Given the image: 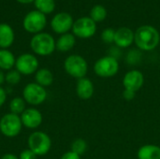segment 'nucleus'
I'll list each match as a JSON object with an SVG mask.
<instances>
[{
  "label": "nucleus",
  "instance_id": "obj_1",
  "mask_svg": "<svg viewBox=\"0 0 160 159\" xmlns=\"http://www.w3.org/2000/svg\"><path fill=\"white\" fill-rule=\"evenodd\" d=\"M160 41L158 31L152 25H142L134 33V42L142 51H152L156 49Z\"/></svg>",
  "mask_w": 160,
  "mask_h": 159
},
{
  "label": "nucleus",
  "instance_id": "obj_2",
  "mask_svg": "<svg viewBox=\"0 0 160 159\" xmlns=\"http://www.w3.org/2000/svg\"><path fill=\"white\" fill-rule=\"evenodd\" d=\"M30 46L32 51L40 56L51 55L56 49L54 38L48 33L36 34L31 38Z\"/></svg>",
  "mask_w": 160,
  "mask_h": 159
},
{
  "label": "nucleus",
  "instance_id": "obj_3",
  "mask_svg": "<svg viewBox=\"0 0 160 159\" xmlns=\"http://www.w3.org/2000/svg\"><path fill=\"white\" fill-rule=\"evenodd\" d=\"M28 148L38 157L47 155L52 148V140L48 134L42 131L33 132L27 140Z\"/></svg>",
  "mask_w": 160,
  "mask_h": 159
},
{
  "label": "nucleus",
  "instance_id": "obj_4",
  "mask_svg": "<svg viewBox=\"0 0 160 159\" xmlns=\"http://www.w3.org/2000/svg\"><path fill=\"white\" fill-rule=\"evenodd\" d=\"M64 67L69 76L78 80L84 78L88 71V64L86 60L78 54H72L67 57L64 63Z\"/></svg>",
  "mask_w": 160,
  "mask_h": 159
},
{
  "label": "nucleus",
  "instance_id": "obj_5",
  "mask_svg": "<svg viewBox=\"0 0 160 159\" xmlns=\"http://www.w3.org/2000/svg\"><path fill=\"white\" fill-rule=\"evenodd\" d=\"M22 124L20 115L7 113L0 119V131L7 138L17 137L22 131Z\"/></svg>",
  "mask_w": 160,
  "mask_h": 159
},
{
  "label": "nucleus",
  "instance_id": "obj_6",
  "mask_svg": "<svg viewBox=\"0 0 160 159\" xmlns=\"http://www.w3.org/2000/svg\"><path fill=\"white\" fill-rule=\"evenodd\" d=\"M119 63L113 56H104L99 58L94 66L95 73L100 78H112L117 74Z\"/></svg>",
  "mask_w": 160,
  "mask_h": 159
},
{
  "label": "nucleus",
  "instance_id": "obj_7",
  "mask_svg": "<svg viewBox=\"0 0 160 159\" xmlns=\"http://www.w3.org/2000/svg\"><path fill=\"white\" fill-rule=\"evenodd\" d=\"M22 98L26 103L32 106L42 104L47 98V91L45 87L37 82H30L26 84L22 91Z\"/></svg>",
  "mask_w": 160,
  "mask_h": 159
},
{
  "label": "nucleus",
  "instance_id": "obj_8",
  "mask_svg": "<svg viewBox=\"0 0 160 159\" xmlns=\"http://www.w3.org/2000/svg\"><path fill=\"white\" fill-rule=\"evenodd\" d=\"M47 23L46 16L45 14L39 12L38 10H33L30 11L23 19L22 25L23 28L28 32L32 34H38L40 31H42Z\"/></svg>",
  "mask_w": 160,
  "mask_h": 159
},
{
  "label": "nucleus",
  "instance_id": "obj_9",
  "mask_svg": "<svg viewBox=\"0 0 160 159\" xmlns=\"http://www.w3.org/2000/svg\"><path fill=\"white\" fill-rule=\"evenodd\" d=\"M74 36L81 38H89L97 31V24L90 17H82L74 22L72 26Z\"/></svg>",
  "mask_w": 160,
  "mask_h": 159
},
{
  "label": "nucleus",
  "instance_id": "obj_10",
  "mask_svg": "<svg viewBox=\"0 0 160 159\" xmlns=\"http://www.w3.org/2000/svg\"><path fill=\"white\" fill-rule=\"evenodd\" d=\"M15 67L22 75H32L38 69V60L34 54L22 53L16 59Z\"/></svg>",
  "mask_w": 160,
  "mask_h": 159
},
{
  "label": "nucleus",
  "instance_id": "obj_11",
  "mask_svg": "<svg viewBox=\"0 0 160 159\" xmlns=\"http://www.w3.org/2000/svg\"><path fill=\"white\" fill-rule=\"evenodd\" d=\"M73 19L70 14L67 12L57 13L51 22L52 30L57 34H67L73 26Z\"/></svg>",
  "mask_w": 160,
  "mask_h": 159
},
{
  "label": "nucleus",
  "instance_id": "obj_12",
  "mask_svg": "<svg viewBox=\"0 0 160 159\" xmlns=\"http://www.w3.org/2000/svg\"><path fill=\"white\" fill-rule=\"evenodd\" d=\"M22 127H25L29 129L38 128L43 120L41 112L36 108H28L20 115Z\"/></svg>",
  "mask_w": 160,
  "mask_h": 159
},
{
  "label": "nucleus",
  "instance_id": "obj_13",
  "mask_svg": "<svg viewBox=\"0 0 160 159\" xmlns=\"http://www.w3.org/2000/svg\"><path fill=\"white\" fill-rule=\"evenodd\" d=\"M144 82V77L143 74L136 69L130 70L124 76L123 79V85L125 87V90L137 92L139 91Z\"/></svg>",
  "mask_w": 160,
  "mask_h": 159
},
{
  "label": "nucleus",
  "instance_id": "obj_14",
  "mask_svg": "<svg viewBox=\"0 0 160 159\" xmlns=\"http://www.w3.org/2000/svg\"><path fill=\"white\" fill-rule=\"evenodd\" d=\"M134 41V33L128 27H121L115 31L114 43L120 48H128Z\"/></svg>",
  "mask_w": 160,
  "mask_h": 159
},
{
  "label": "nucleus",
  "instance_id": "obj_15",
  "mask_svg": "<svg viewBox=\"0 0 160 159\" xmlns=\"http://www.w3.org/2000/svg\"><path fill=\"white\" fill-rule=\"evenodd\" d=\"M77 96L82 100L90 99L94 95V84L91 80L87 78H82L78 80L76 85Z\"/></svg>",
  "mask_w": 160,
  "mask_h": 159
},
{
  "label": "nucleus",
  "instance_id": "obj_16",
  "mask_svg": "<svg viewBox=\"0 0 160 159\" xmlns=\"http://www.w3.org/2000/svg\"><path fill=\"white\" fill-rule=\"evenodd\" d=\"M14 31L7 23H0V48L8 49L14 42Z\"/></svg>",
  "mask_w": 160,
  "mask_h": 159
},
{
  "label": "nucleus",
  "instance_id": "obj_17",
  "mask_svg": "<svg viewBox=\"0 0 160 159\" xmlns=\"http://www.w3.org/2000/svg\"><path fill=\"white\" fill-rule=\"evenodd\" d=\"M139 159H160V147L154 144L142 146L138 151Z\"/></svg>",
  "mask_w": 160,
  "mask_h": 159
},
{
  "label": "nucleus",
  "instance_id": "obj_18",
  "mask_svg": "<svg viewBox=\"0 0 160 159\" xmlns=\"http://www.w3.org/2000/svg\"><path fill=\"white\" fill-rule=\"evenodd\" d=\"M16 63V58L14 54L8 49L0 50V69L10 70L14 67Z\"/></svg>",
  "mask_w": 160,
  "mask_h": 159
},
{
  "label": "nucleus",
  "instance_id": "obj_19",
  "mask_svg": "<svg viewBox=\"0 0 160 159\" xmlns=\"http://www.w3.org/2000/svg\"><path fill=\"white\" fill-rule=\"evenodd\" d=\"M76 39L74 35L67 33L62 35L55 42V48L60 52H68L75 45Z\"/></svg>",
  "mask_w": 160,
  "mask_h": 159
},
{
  "label": "nucleus",
  "instance_id": "obj_20",
  "mask_svg": "<svg viewBox=\"0 0 160 159\" xmlns=\"http://www.w3.org/2000/svg\"><path fill=\"white\" fill-rule=\"evenodd\" d=\"M35 80L38 84L43 87H47L52 85L53 82V74L48 68H39L35 73Z\"/></svg>",
  "mask_w": 160,
  "mask_h": 159
},
{
  "label": "nucleus",
  "instance_id": "obj_21",
  "mask_svg": "<svg viewBox=\"0 0 160 159\" xmlns=\"http://www.w3.org/2000/svg\"><path fill=\"white\" fill-rule=\"evenodd\" d=\"M26 102L21 97H16L12 98L9 102V111L11 113L16 115H21L25 111Z\"/></svg>",
  "mask_w": 160,
  "mask_h": 159
},
{
  "label": "nucleus",
  "instance_id": "obj_22",
  "mask_svg": "<svg viewBox=\"0 0 160 159\" xmlns=\"http://www.w3.org/2000/svg\"><path fill=\"white\" fill-rule=\"evenodd\" d=\"M34 3L37 10L43 14H50L55 8L54 0H35Z\"/></svg>",
  "mask_w": 160,
  "mask_h": 159
},
{
  "label": "nucleus",
  "instance_id": "obj_23",
  "mask_svg": "<svg viewBox=\"0 0 160 159\" xmlns=\"http://www.w3.org/2000/svg\"><path fill=\"white\" fill-rule=\"evenodd\" d=\"M107 17V10L106 8L101 6V5H97L95 6L91 11H90V18L95 22H102L105 20V18Z\"/></svg>",
  "mask_w": 160,
  "mask_h": 159
},
{
  "label": "nucleus",
  "instance_id": "obj_24",
  "mask_svg": "<svg viewBox=\"0 0 160 159\" xmlns=\"http://www.w3.org/2000/svg\"><path fill=\"white\" fill-rule=\"evenodd\" d=\"M86 149H87V143L82 139H77L71 144V151L79 155L80 157L86 152Z\"/></svg>",
  "mask_w": 160,
  "mask_h": 159
},
{
  "label": "nucleus",
  "instance_id": "obj_25",
  "mask_svg": "<svg viewBox=\"0 0 160 159\" xmlns=\"http://www.w3.org/2000/svg\"><path fill=\"white\" fill-rule=\"evenodd\" d=\"M22 74L17 69H10L6 74V82L8 84L16 85L21 82Z\"/></svg>",
  "mask_w": 160,
  "mask_h": 159
},
{
  "label": "nucleus",
  "instance_id": "obj_26",
  "mask_svg": "<svg viewBox=\"0 0 160 159\" xmlns=\"http://www.w3.org/2000/svg\"><path fill=\"white\" fill-rule=\"evenodd\" d=\"M114 35L115 31L112 28L105 29L101 34V38L105 43H112L114 42Z\"/></svg>",
  "mask_w": 160,
  "mask_h": 159
},
{
  "label": "nucleus",
  "instance_id": "obj_27",
  "mask_svg": "<svg viewBox=\"0 0 160 159\" xmlns=\"http://www.w3.org/2000/svg\"><path fill=\"white\" fill-rule=\"evenodd\" d=\"M37 157L38 156L34 152H32L29 148L23 150L19 156V159H37Z\"/></svg>",
  "mask_w": 160,
  "mask_h": 159
},
{
  "label": "nucleus",
  "instance_id": "obj_28",
  "mask_svg": "<svg viewBox=\"0 0 160 159\" xmlns=\"http://www.w3.org/2000/svg\"><path fill=\"white\" fill-rule=\"evenodd\" d=\"M60 159H81V157L79 155L73 153L72 151H69V152L65 153Z\"/></svg>",
  "mask_w": 160,
  "mask_h": 159
},
{
  "label": "nucleus",
  "instance_id": "obj_29",
  "mask_svg": "<svg viewBox=\"0 0 160 159\" xmlns=\"http://www.w3.org/2000/svg\"><path fill=\"white\" fill-rule=\"evenodd\" d=\"M135 96H136V93H135V92H132V91L125 90V91L123 92V97H124V98H125L126 100H128V101H130V100L134 99Z\"/></svg>",
  "mask_w": 160,
  "mask_h": 159
},
{
  "label": "nucleus",
  "instance_id": "obj_30",
  "mask_svg": "<svg viewBox=\"0 0 160 159\" xmlns=\"http://www.w3.org/2000/svg\"><path fill=\"white\" fill-rule=\"evenodd\" d=\"M6 100H7V93L5 89L2 86H0V108L5 104Z\"/></svg>",
  "mask_w": 160,
  "mask_h": 159
},
{
  "label": "nucleus",
  "instance_id": "obj_31",
  "mask_svg": "<svg viewBox=\"0 0 160 159\" xmlns=\"http://www.w3.org/2000/svg\"><path fill=\"white\" fill-rule=\"evenodd\" d=\"M1 159H19V157L13 155V154H5Z\"/></svg>",
  "mask_w": 160,
  "mask_h": 159
},
{
  "label": "nucleus",
  "instance_id": "obj_32",
  "mask_svg": "<svg viewBox=\"0 0 160 159\" xmlns=\"http://www.w3.org/2000/svg\"><path fill=\"white\" fill-rule=\"evenodd\" d=\"M6 82V74L4 73V70L0 69V86Z\"/></svg>",
  "mask_w": 160,
  "mask_h": 159
},
{
  "label": "nucleus",
  "instance_id": "obj_33",
  "mask_svg": "<svg viewBox=\"0 0 160 159\" xmlns=\"http://www.w3.org/2000/svg\"><path fill=\"white\" fill-rule=\"evenodd\" d=\"M16 1L19 3H22V4H29L31 2H34L35 0H16Z\"/></svg>",
  "mask_w": 160,
  "mask_h": 159
}]
</instances>
